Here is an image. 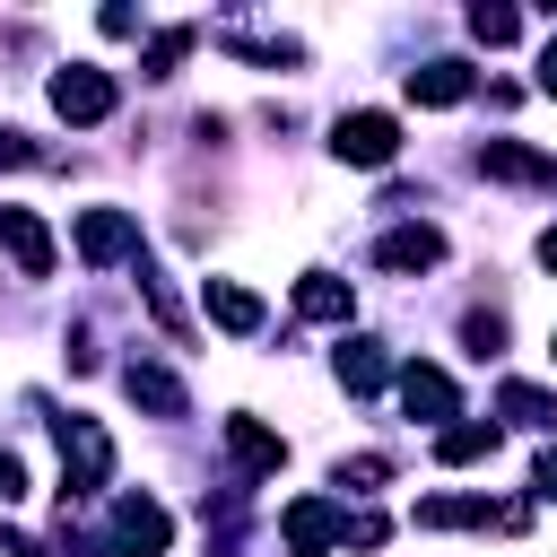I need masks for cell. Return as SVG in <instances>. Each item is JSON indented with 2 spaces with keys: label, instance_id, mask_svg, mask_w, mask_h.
<instances>
[{
  "label": "cell",
  "instance_id": "5b68a950",
  "mask_svg": "<svg viewBox=\"0 0 557 557\" xmlns=\"http://www.w3.org/2000/svg\"><path fill=\"white\" fill-rule=\"evenodd\" d=\"M418 522H426V531H461V522H470V531H522V522H531V505H487V496H426V505H418Z\"/></svg>",
  "mask_w": 557,
  "mask_h": 557
},
{
  "label": "cell",
  "instance_id": "d4e9b609",
  "mask_svg": "<svg viewBox=\"0 0 557 557\" xmlns=\"http://www.w3.org/2000/svg\"><path fill=\"white\" fill-rule=\"evenodd\" d=\"M540 496H557V453H548V461H540Z\"/></svg>",
  "mask_w": 557,
  "mask_h": 557
},
{
  "label": "cell",
  "instance_id": "8992f818",
  "mask_svg": "<svg viewBox=\"0 0 557 557\" xmlns=\"http://www.w3.org/2000/svg\"><path fill=\"white\" fill-rule=\"evenodd\" d=\"M165 540H174L165 505H157V496H122V505H113V548H104V557H165Z\"/></svg>",
  "mask_w": 557,
  "mask_h": 557
},
{
  "label": "cell",
  "instance_id": "4fadbf2b",
  "mask_svg": "<svg viewBox=\"0 0 557 557\" xmlns=\"http://www.w3.org/2000/svg\"><path fill=\"white\" fill-rule=\"evenodd\" d=\"M296 313H305V322H348V313H357V296H348V278L305 270V278H296Z\"/></svg>",
  "mask_w": 557,
  "mask_h": 557
},
{
  "label": "cell",
  "instance_id": "ba28073f",
  "mask_svg": "<svg viewBox=\"0 0 557 557\" xmlns=\"http://www.w3.org/2000/svg\"><path fill=\"white\" fill-rule=\"evenodd\" d=\"M479 174H487V183H540V191H557V157H540V148H522V139H487V148H479Z\"/></svg>",
  "mask_w": 557,
  "mask_h": 557
},
{
  "label": "cell",
  "instance_id": "603a6c76",
  "mask_svg": "<svg viewBox=\"0 0 557 557\" xmlns=\"http://www.w3.org/2000/svg\"><path fill=\"white\" fill-rule=\"evenodd\" d=\"M26 496V470H17V453H0V505H17Z\"/></svg>",
  "mask_w": 557,
  "mask_h": 557
},
{
  "label": "cell",
  "instance_id": "30bf717a",
  "mask_svg": "<svg viewBox=\"0 0 557 557\" xmlns=\"http://www.w3.org/2000/svg\"><path fill=\"white\" fill-rule=\"evenodd\" d=\"M400 409L409 418H461V392L444 366H400Z\"/></svg>",
  "mask_w": 557,
  "mask_h": 557
},
{
  "label": "cell",
  "instance_id": "ac0fdd59",
  "mask_svg": "<svg viewBox=\"0 0 557 557\" xmlns=\"http://www.w3.org/2000/svg\"><path fill=\"white\" fill-rule=\"evenodd\" d=\"M487 453H496V426H487V418H461V426L435 435V461H453V470H461V461H487Z\"/></svg>",
  "mask_w": 557,
  "mask_h": 557
},
{
  "label": "cell",
  "instance_id": "9c48e42d",
  "mask_svg": "<svg viewBox=\"0 0 557 557\" xmlns=\"http://www.w3.org/2000/svg\"><path fill=\"white\" fill-rule=\"evenodd\" d=\"M0 244H9L17 278H52V235H44L35 209H9V200H0Z\"/></svg>",
  "mask_w": 557,
  "mask_h": 557
},
{
  "label": "cell",
  "instance_id": "9a60e30c",
  "mask_svg": "<svg viewBox=\"0 0 557 557\" xmlns=\"http://www.w3.org/2000/svg\"><path fill=\"white\" fill-rule=\"evenodd\" d=\"M226 453H235V461H244L252 479H270V470L287 461V444H278V435H270L261 418H226Z\"/></svg>",
  "mask_w": 557,
  "mask_h": 557
},
{
  "label": "cell",
  "instance_id": "7a4b0ae2",
  "mask_svg": "<svg viewBox=\"0 0 557 557\" xmlns=\"http://www.w3.org/2000/svg\"><path fill=\"white\" fill-rule=\"evenodd\" d=\"M331 157L339 165H392L400 157V122L392 113H339L331 122Z\"/></svg>",
  "mask_w": 557,
  "mask_h": 557
},
{
  "label": "cell",
  "instance_id": "d6986e66",
  "mask_svg": "<svg viewBox=\"0 0 557 557\" xmlns=\"http://www.w3.org/2000/svg\"><path fill=\"white\" fill-rule=\"evenodd\" d=\"M339 383H348V392H374V383H383V348H374V339H348V348H339Z\"/></svg>",
  "mask_w": 557,
  "mask_h": 557
},
{
  "label": "cell",
  "instance_id": "7c38bea8",
  "mask_svg": "<svg viewBox=\"0 0 557 557\" xmlns=\"http://www.w3.org/2000/svg\"><path fill=\"white\" fill-rule=\"evenodd\" d=\"M374 261H383V270H435V261H444V235H435L426 218H418V226H392V235L374 244Z\"/></svg>",
  "mask_w": 557,
  "mask_h": 557
},
{
  "label": "cell",
  "instance_id": "7402d4cb",
  "mask_svg": "<svg viewBox=\"0 0 557 557\" xmlns=\"http://www.w3.org/2000/svg\"><path fill=\"white\" fill-rule=\"evenodd\" d=\"M392 479V453H357V461H339V487H383Z\"/></svg>",
  "mask_w": 557,
  "mask_h": 557
},
{
  "label": "cell",
  "instance_id": "5bb4252c",
  "mask_svg": "<svg viewBox=\"0 0 557 557\" xmlns=\"http://www.w3.org/2000/svg\"><path fill=\"white\" fill-rule=\"evenodd\" d=\"M200 305H209V322H218V331H235V339H244V331H261V296H252V287H235V278H209V287H200Z\"/></svg>",
  "mask_w": 557,
  "mask_h": 557
},
{
  "label": "cell",
  "instance_id": "52a82bcc",
  "mask_svg": "<svg viewBox=\"0 0 557 557\" xmlns=\"http://www.w3.org/2000/svg\"><path fill=\"white\" fill-rule=\"evenodd\" d=\"M278 531H287V548H296V557H322L331 540H348V513H339L331 496H296V505L278 513Z\"/></svg>",
  "mask_w": 557,
  "mask_h": 557
},
{
  "label": "cell",
  "instance_id": "277c9868",
  "mask_svg": "<svg viewBox=\"0 0 557 557\" xmlns=\"http://www.w3.org/2000/svg\"><path fill=\"white\" fill-rule=\"evenodd\" d=\"M78 261H96V270L139 261V218L131 209H78Z\"/></svg>",
  "mask_w": 557,
  "mask_h": 557
},
{
  "label": "cell",
  "instance_id": "4316f807",
  "mask_svg": "<svg viewBox=\"0 0 557 557\" xmlns=\"http://www.w3.org/2000/svg\"><path fill=\"white\" fill-rule=\"evenodd\" d=\"M548 348H557V339H548Z\"/></svg>",
  "mask_w": 557,
  "mask_h": 557
},
{
  "label": "cell",
  "instance_id": "2e32d148",
  "mask_svg": "<svg viewBox=\"0 0 557 557\" xmlns=\"http://www.w3.org/2000/svg\"><path fill=\"white\" fill-rule=\"evenodd\" d=\"M470 96V61H426L409 70V104H461Z\"/></svg>",
  "mask_w": 557,
  "mask_h": 557
},
{
  "label": "cell",
  "instance_id": "e0dca14e",
  "mask_svg": "<svg viewBox=\"0 0 557 557\" xmlns=\"http://www.w3.org/2000/svg\"><path fill=\"white\" fill-rule=\"evenodd\" d=\"M496 409H505L513 426H540V435H557V392H540V383H505V392H496Z\"/></svg>",
  "mask_w": 557,
  "mask_h": 557
},
{
  "label": "cell",
  "instance_id": "8fae6325",
  "mask_svg": "<svg viewBox=\"0 0 557 557\" xmlns=\"http://www.w3.org/2000/svg\"><path fill=\"white\" fill-rule=\"evenodd\" d=\"M122 392H131L139 409H157V418H191V400H183V383H174L165 366H148V357H131V366H122Z\"/></svg>",
  "mask_w": 557,
  "mask_h": 557
},
{
  "label": "cell",
  "instance_id": "ffe728a7",
  "mask_svg": "<svg viewBox=\"0 0 557 557\" xmlns=\"http://www.w3.org/2000/svg\"><path fill=\"white\" fill-rule=\"evenodd\" d=\"M191 44H200V26H165V35H157V44H148V78H174V70H183V52H191Z\"/></svg>",
  "mask_w": 557,
  "mask_h": 557
},
{
  "label": "cell",
  "instance_id": "6da1fadb",
  "mask_svg": "<svg viewBox=\"0 0 557 557\" xmlns=\"http://www.w3.org/2000/svg\"><path fill=\"white\" fill-rule=\"evenodd\" d=\"M113 479V435L96 418H61V496H96Z\"/></svg>",
  "mask_w": 557,
  "mask_h": 557
},
{
  "label": "cell",
  "instance_id": "3957f363",
  "mask_svg": "<svg viewBox=\"0 0 557 557\" xmlns=\"http://www.w3.org/2000/svg\"><path fill=\"white\" fill-rule=\"evenodd\" d=\"M52 113H61V122H78V131H87V122H104V113H113V78H104L96 61L52 70Z\"/></svg>",
  "mask_w": 557,
  "mask_h": 557
},
{
  "label": "cell",
  "instance_id": "484cf974",
  "mask_svg": "<svg viewBox=\"0 0 557 557\" xmlns=\"http://www.w3.org/2000/svg\"><path fill=\"white\" fill-rule=\"evenodd\" d=\"M540 261H548V270H557V226H548V235H540Z\"/></svg>",
  "mask_w": 557,
  "mask_h": 557
},
{
  "label": "cell",
  "instance_id": "cb8c5ba5",
  "mask_svg": "<svg viewBox=\"0 0 557 557\" xmlns=\"http://www.w3.org/2000/svg\"><path fill=\"white\" fill-rule=\"evenodd\" d=\"M540 87L557 96V35H548V52H540Z\"/></svg>",
  "mask_w": 557,
  "mask_h": 557
},
{
  "label": "cell",
  "instance_id": "44dd1931",
  "mask_svg": "<svg viewBox=\"0 0 557 557\" xmlns=\"http://www.w3.org/2000/svg\"><path fill=\"white\" fill-rule=\"evenodd\" d=\"M470 35H479V44H513L522 17H513V9H470Z\"/></svg>",
  "mask_w": 557,
  "mask_h": 557
}]
</instances>
